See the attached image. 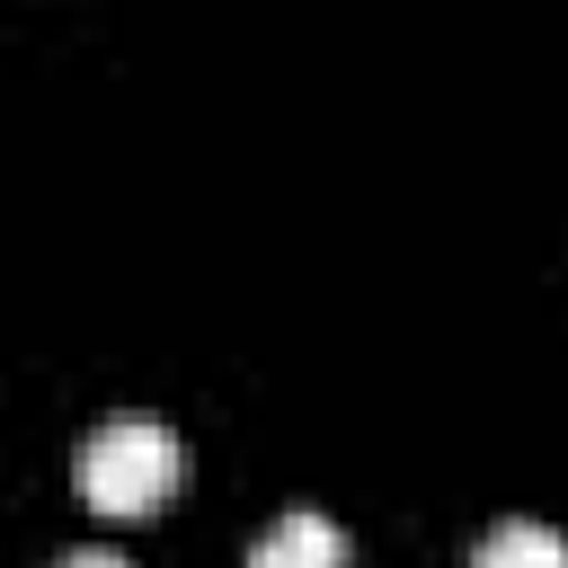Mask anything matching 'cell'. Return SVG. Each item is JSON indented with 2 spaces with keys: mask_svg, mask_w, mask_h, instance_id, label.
Returning a JSON list of instances; mask_svg holds the SVG:
<instances>
[{
  "mask_svg": "<svg viewBox=\"0 0 568 568\" xmlns=\"http://www.w3.org/2000/svg\"><path fill=\"white\" fill-rule=\"evenodd\" d=\"M80 497L115 524H142L178 497V435L160 417H106L80 453Z\"/></svg>",
  "mask_w": 568,
  "mask_h": 568,
  "instance_id": "1",
  "label": "cell"
},
{
  "mask_svg": "<svg viewBox=\"0 0 568 568\" xmlns=\"http://www.w3.org/2000/svg\"><path fill=\"white\" fill-rule=\"evenodd\" d=\"M248 568H346V532L328 515H284V524L257 532Z\"/></svg>",
  "mask_w": 568,
  "mask_h": 568,
  "instance_id": "2",
  "label": "cell"
},
{
  "mask_svg": "<svg viewBox=\"0 0 568 568\" xmlns=\"http://www.w3.org/2000/svg\"><path fill=\"white\" fill-rule=\"evenodd\" d=\"M470 568H568V532H550V524H497Z\"/></svg>",
  "mask_w": 568,
  "mask_h": 568,
  "instance_id": "3",
  "label": "cell"
},
{
  "mask_svg": "<svg viewBox=\"0 0 568 568\" xmlns=\"http://www.w3.org/2000/svg\"><path fill=\"white\" fill-rule=\"evenodd\" d=\"M62 568H124V559H115V550H71Z\"/></svg>",
  "mask_w": 568,
  "mask_h": 568,
  "instance_id": "4",
  "label": "cell"
}]
</instances>
